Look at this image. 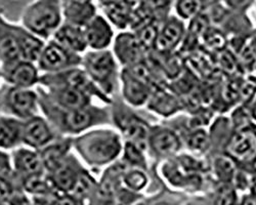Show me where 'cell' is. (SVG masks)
<instances>
[{"label": "cell", "mask_w": 256, "mask_h": 205, "mask_svg": "<svg viewBox=\"0 0 256 205\" xmlns=\"http://www.w3.org/2000/svg\"><path fill=\"white\" fill-rule=\"evenodd\" d=\"M36 90L40 113L60 136H76L98 124H102L108 119V113L104 109L92 104L77 109L64 108L54 102L41 86H37Z\"/></svg>", "instance_id": "1"}, {"label": "cell", "mask_w": 256, "mask_h": 205, "mask_svg": "<svg viewBox=\"0 0 256 205\" xmlns=\"http://www.w3.org/2000/svg\"><path fill=\"white\" fill-rule=\"evenodd\" d=\"M73 149L90 166L113 163L122 152L120 136L111 130H86L73 136Z\"/></svg>", "instance_id": "2"}, {"label": "cell", "mask_w": 256, "mask_h": 205, "mask_svg": "<svg viewBox=\"0 0 256 205\" xmlns=\"http://www.w3.org/2000/svg\"><path fill=\"white\" fill-rule=\"evenodd\" d=\"M20 20L25 28L46 41L62 23V0H33L24 8Z\"/></svg>", "instance_id": "3"}, {"label": "cell", "mask_w": 256, "mask_h": 205, "mask_svg": "<svg viewBox=\"0 0 256 205\" xmlns=\"http://www.w3.org/2000/svg\"><path fill=\"white\" fill-rule=\"evenodd\" d=\"M81 67L106 94L113 92L117 70L113 52L108 50H90L82 56Z\"/></svg>", "instance_id": "4"}, {"label": "cell", "mask_w": 256, "mask_h": 205, "mask_svg": "<svg viewBox=\"0 0 256 205\" xmlns=\"http://www.w3.org/2000/svg\"><path fill=\"white\" fill-rule=\"evenodd\" d=\"M2 113L20 120L40 113L36 88H20L4 84L0 88Z\"/></svg>", "instance_id": "5"}, {"label": "cell", "mask_w": 256, "mask_h": 205, "mask_svg": "<svg viewBox=\"0 0 256 205\" xmlns=\"http://www.w3.org/2000/svg\"><path fill=\"white\" fill-rule=\"evenodd\" d=\"M42 86H69L80 92H83L92 98H98L104 102H110L108 94H106L92 79L81 67H74L56 73H44L40 75L39 84Z\"/></svg>", "instance_id": "6"}, {"label": "cell", "mask_w": 256, "mask_h": 205, "mask_svg": "<svg viewBox=\"0 0 256 205\" xmlns=\"http://www.w3.org/2000/svg\"><path fill=\"white\" fill-rule=\"evenodd\" d=\"M81 62L82 54L66 48L50 38L46 41L36 65L41 74L56 73L81 66Z\"/></svg>", "instance_id": "7"}, {"label": "cell", "mask_w": 256, "mask_h": 205, "mask_svg": "<svg viewBox=\"0 0 256 205\" xmlns=\"http://www.w3.org/2000/svg\"><path fill=\"white\" fill-rule=\"evenodd\" d=\"M40 75L36 63L22 58L0 67V79L4 81V84L14 88H34L39 84Z\"/></svg>", "instance_id": "8"}, {"label": "cell", "mask_w": 256, "mask_h": 205, "mask_svg": "<svg viewBox=\"0 0 256 205\" xmlns=\"http://www.w3.org/2000/svg\"><path fill=\"white\" fill-rule=\"evenodd\" d=\"M58 136L60 134L54 130L48 120L42 114H36L23 120V146L39 150Z\"/></svg>", "instance_id": "9"}, {"label": "cell", "mask_w": 256, "mask_h": 205, "mask_svg": "<svg viewBox=\"0 0 256 205\" xmlns=\"http://www.w3.org/2000/svg\"><path fill=\"white\" fill-rule=\"evenodd\" d=\"M84 166L71 152L52 172H46L56 191L71 193Z\"/></svg>", "instance_id": "10"}, {"label": "cell", "mask_w": 256, "mask_h": 205, "mask_svg": "<svg viewBox=\"0 0 256 205\" xmlns=\"http://www.w3.org/2000/svg\"><path fill=\"white\" fill-rule=\"evenodd\" d=\"M113 54L125 67L140 63L146 48L140 44L136 33L124 32L116 36Z\"/></svg>", "instance_id": "11"}, {"label": "cell", "mask_w": 256, "mask_h": 205, "mask_svg": "<svg viewBox=\"0 0 256 205\" xmlns=\"http://www.w3.org/2000/svg\"><path fill=\"white\" fill-rule=\"evenodd\" d=\"M10 161L12 170L18 178L46 172L39 151L23 145L12 151Z\"/></svg>", "instance_id": "12"}, {"label": "cell", "mask_w": 256, "mask_h": 205, "mask_svg": "<svg viewBox=\"0 0 256 205\" xmlns=\"http://www.w3.org/2000/svg\"><path fill=\"white\" fill-rule=\"evenodd\" d=\"M88 48L98 50H106L114 38V32L110 22L104 16L96 14L83 27Z\"/></svg>", "instance_id": "13"}, {"label": "cell", "mask_w": 256, "mask_h": 205, "mask_svg": "<svg viewBox=\"0 0 256 205\" xmlns=\"http://www.w3.org/2000/svg\"><path fill=\"white\" fill-rule=\"evenodd\" d=\"M226 152L238 162H252L256 158V132L246 128L239 130L230 138Z\"/></svg>", "instance_id": "14"}, {"label": "cell", "mask_w": 256, "mask_h": 205, "mask_svg": "<svg viewBox=\"0 0 256 205\" xmlns=\"http://www.w3.org/2000/svg\"><path fill=\"white\" fill-rule=\"evenodd\" d=\"M8 27L16 41L20 58L36 63L46 40L33 34L22 24H14L8 20Z\"/></svg>", "instance_id": "15"}, {"label": "cell", "mask_w": 256, "mask_h": 205, "mask_svg": "<svg viewBox=\"0 0 256 205\" xmlns=\"http://www.w3.org/2000/svg\"><path fill=\"white\" fill-rule=\"evenodd\" d=\"M42 88H44L48 98L60 107L77 109L92 105V98L78 90L62 86H52Z\"/></svg>", "instance_id": "16"}, {"label": "cell", "mask_w": 256, "mask_h": 205, "mask_svg": "<svg viewBox=\"0 0 256 205\" xmlns=\"http://www.w3.org/2000/svg\"><path fill=\"white\" fill-rule=\"evenodd\" d=\"M73 149V136H58L44 148L39 149L46 172H52L65 159Z\"/></svg>", "instance_id": "17"}, {"label": "cell", "mask_w": 256, "mask_h": 205, "mask_svg": "<svg viewBox=\"0 0 256 205\" xmlns=\"http://www.w3.org/2000/svg\"><path fill=\"white\" fill-rule=\"evenodd\" d=\"M115 121L127 140L134 142L144 151L148 145V136L151 132L146 122L132 115H116Z\"/></svg>", "instance_id": "18"}, {"label": "cell", "mask_w": 256, "mask_h": 205, "mask_svg": "<svg viewBox=\"0 0 256 205\" xmlns=\"http://www.w3.org/2000/svg\"><path fill=\"white\" fill-rule=\"evenodd\" d=\"M52 39L66 48L80 54L88 50V44L86 40H85L83 28L64 22V20L52 34Z\"/></svg>", "instance_id": "19"}, {"label": "cell", "mask_w": 256, "mask_h": 205, "mask_svg": "<svg viewBox=\"0 0 256 205\" xmlns=\"http://www.w3.org/2000/svg\"><path fill=\"white\" fill-rule=\"evenodd\" d=\"M23 120L6 114L0 115V149L12 151L22 146Z\"/></svg>", "instance_id": "20"}, {"label": "cell", "mask_w": 256, "mask_h": 205, "mask_svg": "<svg viewBox=\"0 0 256 205\" xmlns=\"http://www.w3.org/2000/svg\"><path fill=\"white\" fill-rule=\"evenodd\" d=\"M62 20L79 27H84L96 14L92 2H76L62 0Z\"/></svg>", "instance_id": "21"}, {"label": "cell", "mask_w": 256, "mask_h": 205, "mask_svg": "<svg viewBox=\"0 0 256 205\" xmlns=\"http://www.w3.org/2000/svg\"><path fill=\"white\" fill-rule=\"evenodd\" d=\"M148 145L152 150L160 156H170L176 154L180 148L178 136L167 128H156L150 132Z\"/></svg>", "instance_id": "22"}, {"label": "cell", "mask_w": 256, "mask_h": 205, "mask_svg": "<svg viewBox=\"0 0 256 205\" xmlns=\"http://www.w3.org/2000/svg\"><path fill=\"white\" fill-rule=\"evenodd\" d=\"M20 60L16 41L8 27V20L0 12V67Z\"/></svg>", "instance_id": "23"}, {"label": "cell", "mask_w": 256, "mask_h": 205, "mask_svg": "<svg viewBox=\"0 0 256 205\" xmlns=\"http://www.w3.org/2000/svg\"><path fill=\"white\" fill-rule=\"evenodd\" d=\"M182 35V23L176 18H170L159 30L154 48L162 54L172 50L180 42Z\"/></svg>", "instance_id": "24"}, {"label": "cell", "mask_w": 256, "mask_h": 205, "mask_svg": "<svg viewBox=\"0 0 256 205\" xmlns=\"http://www.w3.org/2000/svg\"><path fill=\"white\" fill-rule=\"evenodd\" d=\"M121 78L123 84V96L128 104L138 107L148 102L151 96L148 86L132 77L124 70L122 72Z\"/></svg>", "instance_id": "25"}, {"label": "cell", "mask_w": 256, "mask_h": 205, "mask_svg": "<svg viewBox=\"0 0 256 205\" xmlns=\"http://www.w3.org/2000/svg\"><path fill=\"white\" fill-rule=\"evenodd\" d=\"M100 6L106 18L109 20L110 24H113L119 29H124L130 25L134 12L130 0H113Z\"/></svg>", "instance_id": "26"}, {"label": "cell", "mask_w": 256, "mask_h": 205, "mask_svg": "<svg viewBox=\"0 0 256 205\" xmlns=\"http://www.w3.org/2000/svg\"><path fill=\"white\" fill-rule=\"evenodd\" d=\"M96 184L98 182L96 180V178L84 168L77 178V182L73 190L71 191V194L74 195L82 203L86 202L88 200L90 201L96 191Z\"/></svg>", "instance_id": "27"}, {"label": "cell", "mask_w": 256, "mask_h": 205, "mask_svg": "<svg viewBox=\"0 0 256 205\" xmlns=\"http://www.w3.org/2000/svg\"><path fill=\"white\" fill-rule=\"evenodd\" d=\"M237 161L228 154L218 156L213 161V172L222 184H230L236 174L238 166Z\"/></svg>", "instance_id": "28"}, {"label": "cell", "mask_w": 256, "mask_h": 205, "mask_svg": "<svg viewBox=\"0 0 256 205\" xmlns=\"http://www.w3.org/2000/svg\"><path fill=\"white\" fill-rule=\"evenodd\" d=\"M148 106L152 110L163 115L174 113L178 108V102L172 96L165 92H158L148 98Z\"/></svg>", "instance_id": "29"}, {"label": "cell", "mask_w": 256, "mask_h": 205, "mask_svg": "<svg viewBox=\"0 0 256 205\" xmlns=\"http://www.w3.org/2000/svg\"><path fill=\"white\" fill-rule=\"evenodd\" d=\"M122 182L130 191H140L146 186L148 176L142 168L130 166L122 176Z\"/></svg>", "instance_id": "30"}, {"label": "cell", "mask_w": 256, "mask_h": 205, "mask_svg": "<svg viewBox=\"0 0 256 205\" xmlns=\"http://www.w3.org/2000/svg\"><path fill=\"white\" fill-rule=\"evenodd\" d=\"M123 161L127 163L130 166L144 168V157L142 155V150L138 148L134 142L126 140L123 147Z\"/></svg>", "instance_id": "31"}, {"label": "cell", "mask_w": 256, "mask_h": 205, "mask_svg": "<svg viewBox=\"0 0 256 205\" xmlns=\"http://www.w3.org/2000/svg\"><path fill=\"white\" fill-rule=\"evenodd\" d=\"M202 0H178L176 12L182 18H192L202 12Z\"/></svg>", "instance_id": "32"}, {"label": "cell", "mask_w": 256, "mask_h": 205, "mask_svg": "<svg viewBox=\"0 0 256 205\" xmlns=\"http://www.w3.org/2000/svg\"><path fill=\"white\" fill-rule=\"evenodd\" d=\"M158 32H159V30H158L157 26L154 24V22H152L150 24H148L146 26L140 28V30L136 31L134 33L138 36V40L140 41L142 46L146 50L148 48H154Z\"/></svg>", "instance_id": "33"}, {"label": "cell", "mask_w": 256, "mask_h": 205, "mask_svg": "<svg viewBox=\"0 0 256 205\" xmlns=\"http://www.w3.org/2000/svg\"><path fill=\"white\" fill-rule=\"evenodd\" d=\"M209 144V138L205 130H197L193 134H190L188 138V148L197 153L203 152L207 149Z\"/></svg>", "instance_id": "34"}, {"label": "cell", "mask_w": 256, "mask_h": 205, "mask_svg": "<svg viewBox=\"0 0 256 205\" xmlns=\"http://www.w3.org/2000/svg\"><path fill=\"white\" fill-rule=\"evenodd\" d=\"M190 20L192 22L190 26V31L192 34L199 35V34H204L206 32L209 25V18L206 14H203L202 12H200L194 18H192Z\"/></svg>", "instance_id": "35"}, {"label": "cell", "mask_w": 256, "mask_h": 205, "mask_svg": "<svg viewBox=\"0 0 256 205\" xmlns=\"http://www.w3.org/2000/svg\"><path fill=\"white\" fill-rule=\"evenodd\" d=\"M236 199V194L232 188L230 187V184H222V187L218 193V203H234Z\"/></svg>", "instance_id": "36"}, {"label": "cell", "mask_w": 256, "mask_h": 205, "mask_svg": "<svg viewBox=\"0 0 256 205\" xmlns=\"http://www.w3.org/2000/svg\"><path fill=\"white\" fill-rule=\"evenodd\" d=\"M140 4L146 10L155 14L158 10L166 8L169 4V0H142Z\"/></svg>", "instance_id": "37"}, {"label": "cell", "mask_w": 256, "mask_h": 205, "mask_svg": "<svg viewBox=\"0 0 256 205\" xmlns=\"http://www.w3.org/2000/svg\"><path fill=\"white\" fill-rule=\"evenodd\" d=\"M12 172V161L10 155L0 149V176Z\"/></svg>", "instance_id": "38"}, {"label": "cell", "mask_w": 256, "mask_h": 205, "mask_svg": "<svg viewBox=\"0 0 256 205\" xmlns=\"http://www.w3.org/2000/svg\"><path fill=\"white\" fill-rule=\"evenodd\" d=\"M249 189L251 194L256 196V174L251 178L250 180V184H249Z\"/></svg>", "instance_id": "39"}, {"label": "cell", "mask_w": 256, "mask_h": 205, "mask_svg": "<svg viewBox=\"0 0 256 205\" xmlns=\"http://www.w3.org/2000/svg\"><path fill=\"white\" fill-rule=\"evenodd\" d=\"M251 163H252V168H253V170H254L255 174H256V158H255Z\"/></svg>", "instance_id": "40"}, {"label": "cell", "mask_w": 256, "mask_h": 205, "mask_svg": "<svg viewBox=\"0 0 256 205\" xmlns=\"http://www.w3.org/2000/svg\"><path fill=\"white\" fill-rule=\"evenodd\" d=\"M71 2H92V0H71Z\"/></svg>", "instance_id": "41"}, {"label": "cell", "mask_w": 256, "mask_h": 205, "mask_svg": "<svg viewBox=\"0 0 256 205\" xmlns=\"http://www.w3.org/2000/svg\"><path fill=\"white\" fill-rule=\"evenodd\" d=\"M113 2V0H100V4H106V2Z\"/></svg>", "instance_id": "42"}, {"label": "cell", "mask_w": 256, "mask_h": 205, "mask_svg": "<svg viewBox=\"0 0 256 205\" xmlns=\"http://www.w3.org/2000/svg\"><path fill=\"white\" fill-rule=\"evenodd\" d=\"M0 113H2V106H0Z\"/></svg>", "instance_id": "43"}, {"label": "cell", "mask_w": 256, "mask_h": 205, "mask_svg": "<svg viewBox=\"0 0 256 205\" xmlns=\"http://www.w3.org/2000/svg\"><path fill=\"white\" fill-rule=\"evenodd\" d=\"M228 2H230V0H228Z\"/></svg>", "instance_id": "44"}]
</instances>
